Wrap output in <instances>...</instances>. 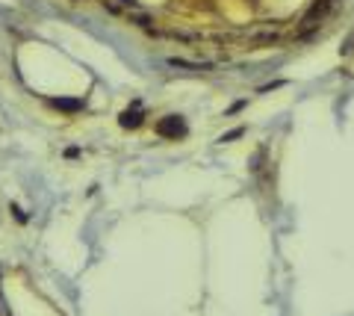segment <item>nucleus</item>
Returning <instances> with one entry per match:
<instances>
[{"instance_id":"nucleus-4","label":"nucleus","mask_w":354,"mask_h":316,"mask_svg":"<svg viewBox=\"0 0 354 316\" xmlns=\"http://www.w3.org/2000/svg\"><path fill=\"white\" fill-rule=\"evenodd\" d=\"M121 124H124V127H139V124H142V115H139V112H130V109H127V112L121 115Z\"/></svg>"},{"instance_id":"nucleus-2","label":"nucleus","mask_w":354,"mask_h":316,"mask_svg":"<svg viewBox=\"0 0 354 316\" xmlns=\"http://www.w3.org/2000/svg\"><path fill=\"white\" fill-rule=\"evenodd\" d=\"M281 35L274 33V30H263V33H254V35H248V42L251 45H274Z\"/></svg>"},{"instance_id":"nucleus-1","label":"nucleus","mask_w":354,"mask_h":316,"mask_svg":"<svg viewBox=\"0 0 354 316\" xmlns=\"http://www.w3.org/2000/svg\"><path fill=\"white\" fill-rule=\"evenodd\" d=\"M156 133H160V136H169V139H177V136L186 133V124L180 122L177 115H169V118H163V122L156 124Z\"/></svg>"},{"instance_id":"nucleus-3","label":"nucleus","mask_w":354,"mask_h":316,"mask_svg":"<svg viewBox=\"0 0 354 316\" xmlns=\"http://www.w3.org/2000/svg\"><path fill=\"white\" fill-rule=\"evenodd\" d=\"M169 65H174V68H216L213 62H189V59H169Z\"/></svg>"}]
</instances>
